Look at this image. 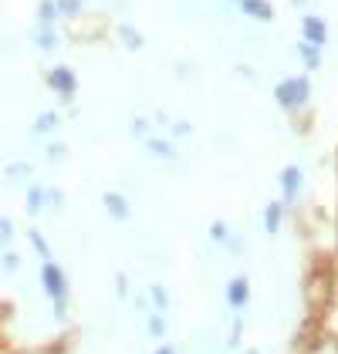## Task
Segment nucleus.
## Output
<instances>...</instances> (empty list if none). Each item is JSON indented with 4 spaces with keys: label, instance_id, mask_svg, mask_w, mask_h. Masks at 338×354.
<instances>
[{
    "label": "nucleus",
    "instance_id": "1",
    "mask_svg": "<svg viewBox=\"0 0 338 354\" xmlns=\"http://www.w3.org/2000/svg\"><path fill=\"white\" fill-rule=\"evenodd\" d=\"M271 98L284 115H305L311 105V78L305 75H287L281 82H274L271 88Z\"/></svg>",
    "mask_w": 338,
    "mask_h": 354
},
{
    "label": "nucleus",
    "instance_id": "2",
    "mask_svg": "<svg viewBox=\"0 0 338 354\" xmlns=\"http://www.w3.org/2000/svg\"><path fill=\"white\" fill-rule=\"evenodd\" d=\"M301 300L308 307L311 317H321V310L328 314V304H332V273L325 267H314L301 283Z\"/></svg>",
    "mask_w": 338,
    "mask_h": 354
},
{
    "label": "nucleus",
    "instance_id": "3",
    "mask_svg": "<svg viewBox=\"0 0 338 354\" xmlns=\"http://www.w3.org/2000/svg\"><path fill=\"white\" fill-rule=\"evenodd\" d=\"M44 82H48V88L55 91L61 102H75V95H78V75H75L68 64L51 68V71L44 75Z\"/></svg>",
    "mask_w": 338,
    "mask_h": 354
},
{
    "label": "nucleus",
    "instance_id": "4",
    "mask_svg": "<svg viewBox=\"0 0 338 354\" xmlns=\"http://www.w3.org/2000/svg\"><path fill=\"white\" fill-rule=\"evenodd\" d=\"M142 145H145V156H149L152 162H159V165H176V162H183V152L176 149V142H172L169 136H156V132H152V136L145 138Z\"/></svg>",
    "mask_w": 338,
    "mask_h": 354
},
{
    "label": "nucleus",
    "instance_id": "5",
    "mask_svg": "<svg viewBox=\"0 0 338 354\" xmlns=\"http://www.w3.org/2000/svg\"><path fill=\"white\" fill-rule=\"evenodd\" d=\"M278 186H281L284 206H298V199L305 192V172H301V165H284L281 176H278Z\"/></svg>",
    "mask_w": 338,
    "mask_h": 354
},
{
    "label": "nucleus",
    "instance_id": "6",
    "mask_svg": "<svg viewBox=\"0 0 338 354\" xmlns=\"http://www.w3.org/2000/svg\"><path fill=\"white\" fill-rule=\"evenodd\" d=\"M298 30H301V41H308V44H314V48H321V51H328V21L321 17V14H305L301 17V24H298Z\"/></svg>",
    "mask_w": 338,
    "mask_h": 354
},
{
    "label": "nucleus",
    "instance_id": "7",
    "mask_svg": "<svg viewBox=\"0 0 338 354\" xmlns=\"http://www.w3.org/2000/svg\"><path fill=\"white\" fill-rule=\"evenodd\" d=\"M41 283H44V294L51 300H68V277L64 270L51 263V260H44V267H41Z\"/></svg>",
    "mask_w": 338,
    "mask_h": 354
},
{
    "label": "nucleus",
    "instance_id": "8",
    "mask_svg": "<svg viewBox=\"0 0 338 354\" xmlns=\"http://www.w3.org/2000/svg\"><path fill=\"white\" fill-rule=\"evenodd\" d=\"M237 10L251 21V24H274V7H271V0H240L237 3Z\"/></svg>",
    "mask_w": 338,
    "mask_h": 354
},
{
    "label": "nucleus",
    "instance_id": "9",
    "mask_svg": "<svg viewBox=\"0 0 338 354\" xmlns=\"http://www.w3.org/2000/svg\"><path fill=\"white\" fill-rule=\"evenodd\" d=\"M102 209L115 219V223H129L132 219V203L125 192H105L102 196Z\"/></svg>",
    "mask_w": 338,
    "mask_h": 354
},
{
    "label": "nucleus",
    "instance_id": "10",
    "mask_svg": "<svg viewBox=\"0 0 338 354\" xmlns=\"http://www.w3.org/2000/svg\"><path fill=\"white\" fill-rule=\"evenodd\" d=\"M291 51H294V57L305 64L308 75L311 71H325V51H321V48H314V44H308V41H298Z\"/></svg>",
    "mask_w": 338,
    "mask_h": 354
},
{
    "label": "nucleus",
    "instance_id": "11",
    "mask_svg": "<svg viewBox=\"0 0 338 354\" xmlns=\"http://www.w3.org/2000/svg\"><path fill=\"white\" fill-rule=\"evenodd\" d=\"M226 304H230L233 310H244V307L251 304V280H247V277H233V280L226 283Z\"/></svg>",
    "mask_w": 338,
    "mask_h": 354
},
{
    "label": "nucleus",
    "instance_id": "12",
    "mask_svg": "<svg viewBox=\"0 0 338 354\" xmlns=\"http://www.w3.org/2000/svg\"><path fill=\"white\" fill-rule=\"evenodd\" d=\"M34 48L44 51V55H55L57 48H61V37H57L55 24H37L34 28Z\"/></svg>",
    "mask_w": 338,
    "mask_h": 354
},
{
    "label": "nucleus",
    "instance_id": "13",
    "mask_svg": "<svg viewBox=\"0 0 338 354\" xmlns=\"http://www.w3.org/2000/svg\"><path fill=\"white\" fill-rule=\"evenodd\" d=\"M284 199H271L267 206H264V230L274 236V233H281V226H284Z\"/></svg>",
    "mask_w": 338,
    "mask_h": 354
},
{
    "label": "nucleus",
    "instance_id": "14",
    "mask_svg": "<svg viewBox=\"0 0 338 354\" xmlns=\"http://www.w3.org/2000/svg\"><path fill=\"white\" fill-rule=\"evenodd\" d=\"M115 37L122 41V48H125V51H142V48H145L142 30L132 28V24H118V28H115Z\"/></svg>",
    "mask_w": 338,
    "mask_h": 354
},
{
    "label": "nucleus",
    "instance_id": "15",
    "mask_svg": "<svg viewBox=\"0 0 338 354\" xmlns=\"http://www.w3.org/2000/svg\"><path fill=\"white\" fill-rule=\"evenodd\" d=\"M30 216H41L48 209V186H28V203H24Z\"/></svg>",
    "mask_w": 338,
    "mask_h": 354
},
{
    "label": "nucleus",
    "instance_id": "16",
    "mask_svg": "<svg viewBox=\"0 0 338 354\" xmlns=\"http://www.w3.org/2000/svg\"><path fill=\"white\" fill-rule=\"evenodd\" d=\"M57 129H61V115H57V111H41V115L34 118V125H30L34 136H51Z\"/></svg>",
    "mask_w": 338,
    "mask_h": 354
},
{
    "label": "nucleus",
    "instance_id": "17",
    "mask_svg": "<svg viewBox=\"0 0 338 354\" xmlns=\"http://www.w3.org/2000/svg\"><path fill=\"white\" fill-rule=\"evenodd\" d=\"M125 132H129V138L145 142V138L156 132V125H152V118H145V115H132V118H129V125H125Z\"/></svg>",
    "mask_w": 338,
    "mask_h": 354
},
{
    "label": "nucleus",
    "instance_id": "18",
    "mask_svg": "<svg viewBox=\"0 0 338 354\" xmlns=\"http://www.w3.org/2000/svg\"><path fill=\"white\" fill-rule=\"evenodd\" d=\"M145 330H149V337H152V341H163V337H166V330H169L166 314H163V310H149V317H145Z\"/></svg>",
    "mask_w": 338,
    "mask_h": 354
},
{
    "label": "nucleus",
    "instance_id": "19",
    "mask_svg": "<svg viewBox=\"0 0 338 354\" xmlns=\"http://www.w3.org/2000/svg\"><path fill=\"white\" fill-rule=\"evenodd\" d=\"M166 136L176 142V138H193L197 136V125L190 118H172V125L166 129Z\"/></svg>",
    "mask_w": 338,
    "mask_h": 354
},
{
    "label": "nucleus",
    "instance_id": "20",
    "mask_svg": "<svg viewBox=\"0 0 338 354\" xmlns=\"http://www.w3.org/2000/svg\"><path fill=\"white\" fill-rule=\"evenodd\" d=\"M57 0H37V24H57Z\"/></svg>",
    "mask_w": 338,
    "mask_h": 354
},
{
    "label": "nucleus",
    "instance_id": "21",
    "mask_svg": "<svg viewBox=\"0 0 338 354\" xmlns=\"http://www.w3.org/2000/svg\"><path fill=\"white\" fill-rule=\"evenodd\" d=\"M57 10L64 21H82L84 17V0H57Z\"/></svg>",
    "mask_w": 338,
    "mask_h": 354
},
{
    "label": "nucleus",
    "instance_id": "22",
    "mask_svg": "<svg viewBox=\"0 0 338 354\" xmlns=\"http://www.w3.org/2000/svg\"><path fill=\"white\" fill-rule=\"evenodd\" d=\"M3 172H7V183H10V186H21V183L30 179V162H10Z\"/></svg>",
    "mask_w": 338,
    "mask_h": 354
},
{
    "label": "nucleus",
    "instance_id": "23",
    "mask_svg": "<svg viewBox=\"0 0 338 354\" xmlns=\"http://www.w3.org/2000/svg\"><path fill=\"white\" fill-rule=\"evenodd\" d=\"M149 300H152V310H169V290L163 283H149Z\"/></svg>",
    "mask_w": 338,
    "mask_h": 354
},
{
    "label": "nucleus",
    "instance_id": "24",
    "mask_svg": "<svg viewBox=\"0 0 338 354\" xmlns=\"http://www.w3.org/2000/svg\"><path fill=\"white\" fill-rule=\"evenodd\" d=\"M230 236H233V233H230V226H226L224 219H213V223H210V240H213V243L226 246V240H230Z\"/></svg>",
    "mask_w": 338,
    "mask_h": 354
},
{
    "label": "nucleus",
    "instance_id": "25",
    "mask_svg": "<svg viewBox=\"0 0 338 354\" xmlns=\"http://www.w3.org/2000/svg\"><path fill=\"white\" fill-rule=\"evenodd\" d=\"M44 159H48V162H64V159H68V145H64V142H48Z\"/></svg>",
    "mask_w": 338,
    "mask_h": 354
},
{
    "label": "nucleus",
    "instance_id": "26",
    "mask_svg": "<svg viewBox=\"0 0 338 354\" xmlns=\"http://www.w3.org/2000/svg\"><path fill=\"white\" fill-rule=\"evenodd\" d=\"M28 240H30V246L37 250V257H44V260L51 257V246H48L44 236H41V230H28Z\"/></svg>",
    "mask_w": 338,
    "mask_h": 354
},
{
    "label": "nucleus",
    "instance_id": "27",
    "mask_svg": "<svg viewBox=\"0 0 338 354\" xmlns=\"http://www.w3.org/2000/svg\"><path fill=\"white\" fill-rule=\"evenodd\" d=\"M172 78H176V82H190V78H197V68H193V61H176V68H172Z\"/></svg>",
    "mask_w": 338,
    "mask_h": 354
},
{
    "label": "nucleus",
    "instance_id": "28",
    "mask_svg": "<svg viewBox=\"0 0 338 354\" xmlns=\"http://www.w3.org/2000/svg\"><path fill=\"white\" fill-rule=\"evenodd\" d=\"M48 209H51V213H61V209H64V192L55 189V186H48Z\"/></svg>",
    "mask_w": 338,
    "mask_h": 354
},
{
    "label": "nucleus",
    "instance_id": "29",
    "mask_svg": "<svg viewBox=\"0 0 338 354\" xmlns=\"http://www.w3.org/2000/svg\"><path fill=\"white\" fill-rule=\"evenodd\" d=\"M10 240H14V223H10L7 216H0V246L7 250V246H10Z\"/></svg>",
    "mask_w": 338,
    "mask_h": 354
},
{
    "label": "nucleus",
    "instance_id": "30",
    "mask_svg": "<svg viewBox=\"0 0 338 354\" xmlns=\"http://www.w3.org/2000/svg\"><path fill=\"white\" fill-rule=\"evenodd\" d=\"M115 294H118V297H129V277H125V273L115 277Z\"/></svg>",
    "mask_w": 338,
    "mask_h": 354
},
{
    "label": "nucleus",
    "instance_id": "31",
    "mask_svg": "<svg viewBox=\"0 0 338 354\" xmlns=\"http://www.w3.org/2000/svg\"><path fill=\"white\" fill-rule=\"evenodd\" d=\"M3 270H17V253H14V250L3 253Z\"/></svg>",
    "mask_w": 338,
    "mask_h": 354
},
{
    "label": "nucleus",
    "instance_id": "32",
    "mask_svg": "<svg viewBox=\"0 0 338 354\" xmlns=\"http://www.w3.org/2000/svg\"><path fill=\"white\" fill-rule=\"evenodd\" d=\"M152 354H176V348H172V344H159Z\"/></svg>",
    "mask_w": 338,
    "mask_h": 354
},
{
    "label": "nucleus",
    "instance_id": "33",
    "mask_svg": "<svg viewBox=\"0 0 338 354\" xmlns=\"http://www.w3.org/2000/svg\"><path fill=\"white\" fill-rule=\"evenodd\" d=\"M311 0H291V7H308Z\"/></svg>",
    "mask_w": 338,
    "mask_h": 354
},
{
    "label": "nucleus",
    "instance_id": "34",
    "mask_svg": "<svg viewBox=\"0 0 338 354\" xmlns=\"http://www.w3.org/2000/svg\"><path fill=\"white\" fill-rule=\"evenodd\" d=\"M244 354H260V351H257V348H247V351H244Z\"/></svg>",
    "mask_w": 338,
    "mask_h": 354
},
{
    "label": "nucleus",
    "instance_id": "35",
    "mask_svg": "<svg viewBox=\"0 0 338 354\" xmlns=\"http://www.w3.org/2000/svg\"><path fill=\"white\" fill-rule=\"evenodd\" d=\"M226 3H233V7H237V3H240V0H226Z\"/></svg>",
    "mask_w": 338,
    "mask_h": 354
}]
</instances>
